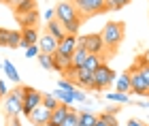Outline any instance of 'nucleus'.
<instances>
[{
  "label": "nucleus",
  "mask_w": 149,
  "mask_h": 126,
  "mask_svg": "<svg viewBox=\"0 0 149 126\" xmlns=\"http://www.w3.org/2000/svg\"><path fill=\"white\" fill-rule=\"evenodd\" d=\"M100 34H102V41H104V51L102 54H107L104 58L111 60V58H115L121 41H124V36H126V22H121V19H117V22H107Z\"/></svg>",
  "instance_id": "f257e3e1"
},
{
  "label": "nucleus",
  "mask_w": 149,
  "mask_h": 126,
  "mask_svg": "<svg viewBox=\"0 0 149 126\" xmlns=\"http://www.w3.org/2000/svg\"><path fill=\"white\" fill-rule=\"evenodd\" d=\"M53 11H56V19L64 26L66 34H77L81 24H83V19H81L79 11L74 9V4H70L68 0H64V2H58Z\"/></svg>",
  "instance_id": "f03ea898"
},
{
  "label": "nucleus",
  "mask_w": 149,
  "mask_h": 126,
  "mask_svg": "<svg viewBox=\"0 0 149 126\" xmlns=\"http://www.w3.org/2000/svg\"><path fill=\"white\" fill-rule=\"evenodd\" d=\"M70 4H74V9L79 11L81 19H90V17H96V15H102V13L109 11V4L107 0H68Z\"/></svg>",
  "instance_id": "7ed1b4c3"
},
{
  "label": "nucleus",
  "mask_w": 149,
  "mask_h": 126,
  "mask_svg": "<svg viewBox=\"0 0 149 126\" xmlns=\"http://www.w3.org/2000/svg\"><path fill=\"white\" fill-rule=\"evenodd\" d=\"M22 103H24V85L17 83V88L9 90V94L4 96V118H17L22 116Z\"/></svg>",
  "instance_id": "20e7f679"
},
{
  "label": "nucleus",
  "mask_w": 149,
  "mask_h": 126,
  "mask_svg": "<svg viewBox=\"0 0 149 126\" xmlns=\"http://www.w3.org/2000/svg\"><path fill=\"white\" fill-rule=\"evenodd\" d=\"M128 73H130V85H132V92L136 96H149V83L145 81L143 73H141L139 64L134 62L130 69H128Z\"/></svg>",
  "instance_id": "39448f33"
},
{
  "label": "nucleus",
  "mask_w": 149,
  "mask_h": 126,
  "mask_svg": "<svg viewBox=\"0 0 149 126\" xmlns=\"http://www.w3.org/2000/svg\"><path fill=\"white\" fill-rule=\"evenodd\" d=\"M115 79H117L115 71L109 69V64L102 62L96 71H94V90H104V88H109Z\"/></svg>",
  "instance_id": "423d86ee"
},
{
  "label": "nucleus",
  "mask_w": 149,
  "mask_h": 126,
  "mask_svg": "<svg viewBox=\"0 0 149 126\" xmlns=\"http://www.w3.org/2000/svg\"><path fill=\"white\" fill-rule=\"evenodd\" d=\"M40 101H43V92H38L34 90L32 85H24V103H22V113L28 118L30 116V111L38 107Z\"/></svg>",
  "instance_id": "0eeeda50"
},
{
  "label": "nucleus",
  "mask_w": 149,
  "mask_h": 126,
  "mask_svg": "<svg viewBox=\"0 0 149 126\" xmlns=\"http://www.w3.org/2000/svg\"><path fill=\"white\" fill-rule=\"evenodd\" d=\"M77 43L83 45V47L90 51V54H102L104 51V41L100 32H90L85 36H77Z\"/></svg>",
  "instance_id": "6e6552de"
},
{
  "label": "nucleus",
  "mask_w": 149,
  "mask_h": 126,
  "mask_svg": "<svg viewBox=\"0 0 149 126\" xmlns=\"http://www.w3.org/2000/svg\"><path fill=\"white\" fill-rule=\"evenodd\" d=\"M49 118H51V111L40 103L38 107H34L30 111L28 120H30V124H34V126H47V124H49Z\"/></svg>",
  "instance_id": "1a4fd4ad"
},
{
  "label": "nucleus",
  "mask_w": 149,
  "mask_h": 126,
  "mask_svg": "<svg viewBox=\"0 0 149 126\" xmlns=\"http://www.w3.org/2000/svg\"><path fill=\"white\" fill-rule=\"evenodd\" d=\"M38 49L43 51V54H51V51H56L58 49V38L53 36V34H49V32H43V34L38 36Z\"/></svg>",
  "instance_id": "9d476101"
},
{
  "label": "nucleus",
  "mask_w": 149,
  "mask_h": 126,
  "mask_svg": "<svg viewBox=\"0 0 149 126\" xmlns=\"http://www.w3.org/2000/svg\"><path fill=\"white\" fill-rule=\"evenodd\" d=\"M68 111H70V105H66V103H60L58 107L51 111V118H49V124H47V126H62L64 118L68 116Z\"/></svg>",
  "instance_id": "9b49d317"
},
{
  "label": "nucleus",
  "mask_w": 149,
  "mask_h": 126,
  "mask_svg": "<svg viewBox=\"0 0 149 126\" xmlns=\"http://www.w3.org/2000/svg\"><path fill=\"white\" fill-rule=\"evenodd\" d=\"M74 47H77V34H66L62 41L58 43V54H62V56H72V51H74Z\"/></svg>",
  "instance_id": "f8f14e48"
},
{
  "label": "nucleus",
  "mask_w": 149,
  "mask_h": 126,
  "mask_svg": "<svg viewBox=\"0 0 149 126\" xmlns=\"http://www.w3.org/2000/svg\"><path fill=\"white\" fill-rule=\"evenodd\" d=\"M51 64H53V71L64 73L66 69L72 66V60L68 56H62V54H58V51H51Z\"/></svg>",
  "instance_id": "ddd939ff"
},
{
  "label": "nucleus",
  "mask_w": 149,
  "mask_h": 126,
  "mask_svg": "<svg viewBox=\"0 0 149 126\" xmlns=\"http://www.w3.org/2000/svg\"><path fill=\"white\" fill-rule=\"evenodd\" d=\"M36 11V0H13V13L24 15V13Z\"/></svg>",
  "instance_id": "4468645a"
},
{
  "label": "nucleus",
  "mask_w": 149,
  "mask_h": 126,
  "mask_svg": "<svg viewBox=\"0 0 149 126\" xmlns=\"http://www.w3.org/2000/svg\"><path fill=\"white\" fill-rule=\"evenodd\" d=\"M38 30L36 28H24L22 30V47L24 49H28L30 45H36L38 43Z\"/></svg>",
  "instance_id": "2eb2a0df"
},
{
  "label": "nucleus",
  "mask_w": 149,
  "mask_h": 126,
  "mask_svg": "<svg viewBox=\"0 0 149 126\" xmlns=\"http://www.w3.org/2000/svg\"><path fill=\"white\" fill-rule=\"evenodd\" d=\"M17 24L22 28H36V22H38V13L36 11H30V13H24V15H15Z\"/></svg>",
  "instance_id": "dca6fc26"
},
{
  "label": "nucleus",
  "mask_w": 149,
  "mask_h": 126,
  "mask_svg": "<svg viewBox=\"0 0 149 126\" xmlns=\"http://www.w3.org/2000/svg\"><path fill=\"white\" fill-rule=\"evenodd\" d=\"M90 56V51H87L83 45H79L77 43V47H74V51H72V56H70V60H72V69H79V66H83V62H85V58Z\"/></svg>",
  "instance_id": "f3484780"
},
{
  "label": "nucleus",
  "mask_w": 149,
  "mask_h": 126,
  "mask_svg": "<svg viewBox=\"0 0 149 126\" xmlns=\"http://www.w3.org/2000/svg\"><path fill=\"white\" fill-rule=\"evenodd\" d=\"M47 32H49V34H53V36H56V38H58V43H60V41H62V38L66 36V30H64V26L60 24V22H58L56 17H53V19H49V22H47Z\"/></svg>",
  "instance_id": "a211bd4d"
},
{
  "label": "nucleus",
  "mask_w": 149,
  "mask_h": 126,
  "mask_svg": "<svg viewBox=\"0 0 149 126\" xmlns=\"http://www.w3.org/2000/svg\"><path fill=\"white\" fill-rule=\"evenodd\" d=\"M115 90L117 92H124V94H128V92H132V85H130V73H121V75L115 79Z\"/></svg>",
  "instance_id": "6ab92c4d"
},
{
  "label": "nucleus",
  "mask_w": 149,
  "mask_h": 126,
  "mask_svg": "<svg viewBox=\"0 0 149 126\" xmlns=\"http://www.w3.org/2000/svg\"><path fill=\"white\" fill-rule=\"evenodd\" d=\"M6 47H9V49H19V47H22V30H9Z\"/></svg>",
  "instance_id": "aec40b11"
},
{
  "label": "nucleus",
  "mask_w": 149,
  "mask_h": 126,
  "mask_svg": "<svg viewBox=\"0 0 149 126\" xmlns=\"http://www.w3.org/2000/svg\"><path fill=\"white\" fill-rule=\"evenodd\" d=\"M74 92V90H72ZM70 90H64V88H58V90H53V96L58 98L60 103H66V105H72L74 103V94H72Z\"/></svg>",
  "instance_id": "412c9836"
},
{
  "label": "nucleus",
  "mask_w": 149,
  "mask_h": 126,
  "mask_svg": "<svg viewBox=\"0 0 149 126\" xmlns=\"http://www.w3.org/2000/svg\"><path fill=\"white\" fill-rule=\"evenodd\" d=\"M2 69H4L6 77H9L13 83H19V81H22V77H19V73H17L15 66H13V62H11V60H4V62H2Z\"/></svg>",
  "instance_id": "4be33fe9"
},
{
  "label": "nucleus",
  "mask_w": 149,
  "mask_h": 126,
  "mask_svg": "<svg viewBox=\"0 0 149 126\" xmlns=\"http://www.w3.org/2000/svg\"><path fill=\"white\" fill-rule=\"evenodd\" d=\"M100 64H102V56H100V54H90V56L85 58V62H83V66H85L87 71H92V73L96 71Z\"/></svg>",
  "instance_id": "5701e85b"
},
{
  "label": "nucleus",
  "mask_w": 149,
  "mask_h": 126,
  "mask_svg": "<svg viewBox=\"0 0 149 126\" xmlns=\"http://www.w3.org/2000/svg\"><path fill=\"white\" fill-rule=\"evenodd\" d=\"M98 120V116H94L92 111H79V126H94Z\"/></svg>",
  "instance_id": "b1692460"
},
{
  "label": "nucleus",
  "mask_w": 149,
  "mask_h": 126,
  "mask_svg": "<svg viewBox=\"0 0 149 126\" xmlns=\"http://www.w3.org/2000/svg\"><path fill=\"white\" fill-rule=\"evenodd\" d=\"M107 101H115V103H121V105H126V103H130V96L124 94V92H107L104 94Z\"/></svg>",
  "instance_id": "393cba45"
},
{
  "label": "nucleus",
  "mask_w": 149,
  "mask_h": 126,
  "mask_svg": "<svg viewBox=\"0 0 149 126\" xmlns=\"http://www.w3.org/2000/svg\"><path fill=\"white\" fill-rule=\"evenodd\" d=\"M62 126H79V111H77V109H70L68 116L64 118Z\"/></svg>",
  "instance_id": "a878e982"
},
{
  "label": "nucleus",
  "mask_w": 149,
  "mask_h": 126,
  "mask_svg": "<svg viewBox=\"0 0 149 126\" xmlns=\"http://www.w3.org/2000/svg\"><path fill=\"white\" fill-rule=\"evenodd\" d=\"M40 103H43L49 111H53V109H56L58 105H60V101H58L56 96H53V92H51V94H43V101H40Z\"/></svg>",
  "instance_id": "bb28decb"
},
{
  "label": "nucleus",
  "mask_w": 149,
  "mask_h": 126,
  "mask_svg": "<svg viewBox=\"0 0 149 126\" xmlns=\"http://www.w3.org/2000/svg\"><path fill=\"white\" fill-rule=\"evenodd\" d=\"M38 62H40V66L43 69H47V71H53V64H51V54H43V51H38Z\"/></svg>",
  "instance_id": "cd10ccee"
},
{
  "label": "nucleus",
  "mask_w": 149,
  "mask_h": 126,
  "mask_svg": "<svg viewBox=\"0 0 149 126\" xmlns=\"http://www.w3.org/2000/svg\"><path fill=\"white\" fill-rule=\"evenodd\" d=\"M132 0H107V4H109V11H119L124 9V6H128Z\"/></svg>",
  "instance_id": "c85d7f7f"
},
{
  "label": "nucleus",
  "mask_w": 149,
  "mask_h": 126,
  "mask_svg": "<svg viewBox=\"0 0 149 126\" xmlns=\"http://www.w3.org/2000/svg\"><path fill=\"white\" fill-rule=\"evenodd\" d=\"M100 116L104 118V122L109 124V126H119V124H117V120H115V113H109V111H102Z\"/></svg>",
  "instance_id": "c756f323"
},
{
  "label": "nucleus",
  "mask_w": 149,
  "mask_h": 126,
  "mask_svg": "<svg viewBox=\"0 0 149 126\" xmlns=\"http://www.w3.org/2000/svg\"><path fill=\"white\" fill-rule=\"evenodd\" d=\"M58 88H64V90H74V88H77V85H74L72 81H68V79H60V81H58Z\"/></svg>",
  "instance_id": "7c9ffc66"
},
{
  "label": "nucleus",
  "mask_w": 149,
  "mask_h": 126,
  "mask_svg": "<svg viewBox=\"0 0 149 126\" xmlns=\"http://www.w3.org/2000/svg\"><path fill=\"white\" fill-rule=\"evenodd\" d=\"M6 38H9V30L0 26V47H6Z\"/></svg>",
  "instance_id": "2f4dec72"
},
{
  "label": "nucleus",
  "mask_w": 149,
  "mask_h": 126,
  "mask_svg": "<svg viewBox=\"0 0 149 126\" xmlns=\"http://www.w3.org/2000/svg\"><path fill=\"white\" fill-rule=\"evenodd\" d=\"M38 45H30L28 49H26V58H34V56H38Z\"/></svg>",
  "instance_id": "473e14b6"
},
{
  "label": "nucleus",
  "mask_w": 149,
  "mask_h": 126,
  "mask_svg": "<svg viewBox=\"0 0 149 126\" xmlns=\"http://www.w3.org/2000/svg\"><path fill=\"white\" fill-rule=\"evenodd\" d=\"M72 94H74V101H77V103H85L87 101V94H85V92H81V90H74Z\"/></svg>",
  "instance_id": "72a5a7b5"
},
{
  "label": "nucleus",
  "mask_w": 149,
  "mask_h": 126,
  "mask_svg": "<svg viewBox=\"0 0 149 126\" xmlns=\"http://www.w3.org/2000/svg\"><path fill=\"white\" fill-rule=\"evenodd\" d=\"M6 94H9V88H6V83L0 79V98H4Z\"/></svg>",
  "instance_id": "f704fd0d"
},
{
  "label": "nucleus",
  "mask_w": 149,
  "mask_h": 126,
  "mask_svg": "<svg viewBox=\"0 0 149 126\" xmlns=\"http://www.w3.org/2000/svg\"><path fill=\"white\" fill-rule=\"evenodd\" d=\"M126 126H147V124H145V122H141V120H136V118H132V120H128Z\"/></svg>",
  "instance_id": "c9c22d12"
},
{
  "label": "nucleus",
  "mask_w": 149,
  "mask_h": 126,
  "mask_svg": "<svg viewBox=\"0 0 149 126\" xmlns=\"http://www.w3.org/2000/svg\"><path fill=\"white\" fill-rule=\"evenodd\" d=\"M53 17H56V11H53V9L45 11V19H47V22H49V19H53Z\"/></svg>",
  "instance_id": "e433bc0d"
},
{
  "label": "nucleus",
  "mask_w": 149,
  "mask_h": 126,
  "mask_svg": "<svg viewBox=\"0 0 149 126\" xmlns=\"http://www.w3.org/2000/svg\"><path fill=\"white\" fill-rule=\"evenodd\" d=\"M17 118H19V116H17ZM17 118H9V124H6V126H22Z\"/></svg>",
  "instance_id": "4c0bfd02"
},
{
  "label": "nucleus",
  "mask_w": 149,
  "mask_h": 126,
  "mask_svg": "<svg viewBox=\"0 0 149 126\" xmlns=\"http://www.w3.org/2000/svg\"><path fill=\"white\" fill-rule=\"evenodd\" d=\"M94 126H109V124L104 122V118H102V116H98V120H96V124H94Z\"/></svg>",
  "instance_id": "58836bf2"
},
{
  "label": "nucleus",
  "mask_w": 149,
  "mask_h": 126,
  "mask_svg": "<svg viewBox=\"0 0 149 126\" xmlns=\"http://www.w3.org/2000/svg\"><path fill=\"white\" fill-rule=\"evenodd\" d=\"M139 107H147L149 109V101H139Z\"/></svg>",
  "instance_id": "ea45409f"
},
{
  "label": "nucleus",
  "mask_w": 149,
  "mask_h": 126,
  "mask_svg": "<svg viewBox=\"0 0 149 126\" xmlns=\"http://www.w3.org/2000/svg\"><path fill=\"white\" fill-rule=\"evenodd\" d=\"M2 4H13V0H0Z\"/></svg>",
  "instance_id": "a19ab883"
}]
</instances>
